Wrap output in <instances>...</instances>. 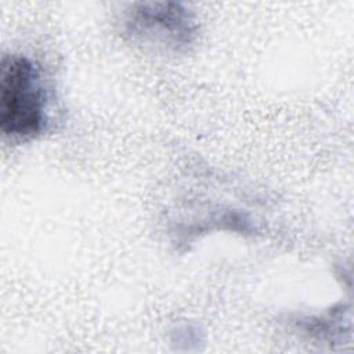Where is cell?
Instances as JSON below:
<instances>
[{"label":"cell","instance_id":"1","mask_svg":"<svg viewBox=\"0 0 354 354\" xmlns=\"http://www.w3.org/2000/svg\"><path fill=\"white\" fill-rule=\"evenodd\" d=\"M48 122V91L40 65L26 55H4L0 66L3 136L33 140L47 130Z\"/></svg>","mask_w":354,"mask_h":354},{"label":"cell","instance_id":"2","mask_svg":"<svg viewBox=\"0 0 354 354\" xmlns=\"http://www.w3.org/2000/svg\"><path fill=\"white\" fill-rule=\"evenodd\" d=\"M123 26L131 40L176 53L187 50L198 36L194 14L173 1L134 4L127 11Z\"/></svg>","mask_w":354,"mask_h":354}]
</instances>
